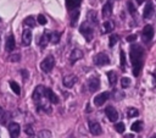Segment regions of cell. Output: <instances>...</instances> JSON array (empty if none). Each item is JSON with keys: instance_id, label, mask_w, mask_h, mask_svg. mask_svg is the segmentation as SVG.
Here are the masks:
<instances>
[{"instance_id": "obj_1", "label": "cell", "mask_w": 156, "mask_h": 138, "mask_svg": "<svg viewBox=\"0 0 156 138\" xmlns=\"http://www.w3.org/2000/svg\"><path fill=\"white\" fill-rule=\"evenodd\" d=\"M130 62L133 67V74L136 77L140 73L141 66H143V56H144V50L139 44H133L130 46Z\"/></svg>"}, {"instance_id": "obj_2", "label": "cell", "mask_w": 156, "mask_h": 138, "mask_svg": "<svg viewBox=\"0 0 156 138\" xmlns=\"http://www.w3.org/2000/svg\"><path fill=\"white\" fill-rule=\"evenodd\" d=\"M54 66H55V59H54L52 55H48V56L41 61V64H40V68H41V71L45 72V73H49V72L54 68Z\"/></svg>"}, {"instance_id": "obj_3", "label": "cell", "mask_w": 156, "mask_h": 138, "mask_svg": "<svg viewBox=\"0 0 156 138\" xmlns=\"http://www.w3.org/2000/svg\"><path fill=\"white\" fill-rule=\"evenodd\" d=\"M79 31H80L82 35L85 38V40L89 42V40L93 39V27H91L90 23H88V22L82 23L80 27H79Z\"/></svg>"}, {"instance_id": "obj_4", "label": "cell", "mask_w": 156, "mask_h": 138, "mask_svg": "<svg viewBox=\"0 0 156 138\" xmlns=\"http://www.w3.org/2000/svg\"><path fill=\"white\" fill-rule=\"evenodd\" d=\"M94 64L96 66H105L110 64V59L107 56V54L105 53H99L98 55L94 56Z\"/></svg>"}, {"instance_id": "obj_5", "label": "cell", "mask_w": 156, "mask_h": 138, "mask_svg": "<svg viewBox=\"0 0 156 138\" xmlns=\"http://www.w3.org/2000/svg\"><path fill=\"white\" fill-rule=\"evenodd\" d=\"M141 35H143V40L144 42H150L151 39H152V37H154V28L150 26V24H146L145 27H144V29H143V33H141Z\"/></svg>"}, {"instance_id": "obj_6", "label": "cell", "mask_w": 156, "mask_h": 138, "mask_svg": "<svg viewBox=\"0 0 156 138\" xmlns=\"http://www.w3.org/2000/svg\"><path fill=\"white\" fill-rule=\"evenodd\" d=\"M108 96H110V93H108V92H102V93L98 94V95L94 98V104H95L96 106H101V105L105 104V101H107Z\"/></svg>"}, {"instance_id": "obj_7", "label": "cell", "mask_w": 156, "mask_h": 138, "mask_svg": "<svg viewBox=\"0 0 156 138\" xmlns=\"http://www.w3.org/2000/svg\"><path fill=\"white\" fill-rule=\"evenodd\" d=\"M105 114H106L107 118L110 121H112V122H116L118 120V112H117V110L113 106H107L105 109Z\"/></svg>"}, {"instance_id": "obj_8", "label": "cell", "mask_w": 156, "mask_h": 138, "mask_svg": "<svg viewBox=\"0 0 156 138\" xmlns=\"http://www.w3.org/2000/svg\"><path fill=\"white\" fill-rule=\"evenodd\" d=\"M89 129H90V133L94 134V136H99V134L102 133L101 126L96 121H89Z\"/></svg>"}, {"instance_id": "obj_9", "label": "cell", "mask_w": 156, "mask_h": 138, "mask_svg": "<svg viewBox=\"0 0 156 138\" xmlns=\"http://www.w3.org/2000/svg\"><path fill=\"white\" fill-rule=\"evenodd\" d=\"M44 93H45V88L43 85H38L35 87L34 92H33V100L35 101H41V99L44 98Z\"/></svg>"}, {"instance_id": "obj_10", "label": "cell", "mask_w": 156, "mask_h": 138, "mask_svg": "<svg viewBox=\"0 0 156 138\" xmlns=\"http://www.w3.org/2000/svg\"><path fill=\"white\" fill-rule=\"evenodd\" d=\"M44 96L48 99V101H50V103H52V104H57V103H58V96H57L50 88H45Z\"/></svg>"}, {"instance_id": "obj_11", "label": "cell", "mask_w": 156, "mask_h": 138, "mask_svg": "<svg viewBox=\"0 0 156 138\" xmlns=\"http://www.w3.org/2000/svg\"><path fill=\"white\" fill-rule=\"evenodd\" d=\"M76 82H77V77H76L74 74L65 76V77H63V81H62V83H63V85H65L66 88H72V87L76 84Z\"/></svg>"}, {"instance_id": "obj_12", "label": "cell", "mask_w": 156, "mask_h": 138, "mask_svg": "<svg viewBox=\"0 0 156 138\" xmlns=\"http://www.w3.org/2000/svg\"><path fill=\"white\" fill-rule=\"evenodd\" d=\"M100 87V79L98 77H91L88 81V88L90 92H96Z\"/></svg>"}, {"instance_id": "obj_13", "label": "cell", "mask_w": 156, "mask_h": 138, "mask_svg": "<svg viewBox=\"0 0 156 138\" xmlns=\"http://www.w3.org/2000/svg\"><path fill=\"white\" fill-rule=\"evenodd\" d=\"M9 132L12 138H17L20 136V125L16 122H11L9 125Z\"/></svg>"}, {"instance_id": "obj_14", "label": "cell", "mask_w": 156, "mask_h": 138, "mask_svg": "<svg viewBox=\"0 0 156 138\" xmlns=\"http://www.w3.org/2000/svg\"><path fill=\"white\" fill-rule=\"evenodd\" d=\"M30 42H32V32H30V29L26 28L22 33V43H23V45H29Z\"/></svg>"}, {"instance_id": "obj_15", "label": "cell", "mask_w": 156, "mask_h": 138, "mask_svg": "<svg viewBox=\"0 0 156 138\" xmlns=\"http://www.w3.org/2000/svg\"><path fill=\"white\" fill-rule=\"evenodd\" d=\"M154 15V5L151 2H147L144 7V12H143V16L144 18H151Z\"/></svg>"}, {"instance_id": "obj_16", "label": "cell", "mask_w": 156, "mask_h": 138, "mask_svg": "<svg viewBox=\"0 0 156 138\" xmlns=\"http://www.w3.org/2000/svg\"><path fill=\"white\" fill-rule=\"evenodd\" d=\"M82 57H83V51H82L80 49H73L72 53L69 54V60H71V62H74V61L79 60V59H82Z\"/></svg>"}, {"instance_id": "obj_17", "label": "cell", "mask_w": 156, "mask_h": 138, "mask_svg": "<svg viewBox=\"0 0 156 138\" xmlns=\"http://www.w3.org/2000/svg\"><path fill=\"white\" fill-rule=\"evenodd\" d=\"M111 13H112V4L110 1H107L104 5V7H102V17L104 18H107V17L111 16Z\"/></svg>"}, {"instance_id": "obj_18", "label": "cell", "mask_w": 156, "mask_h": 138, "mask_svg": "<svg viewBox=\"0 0 156 138\" xmlns=\"http://www.w3.org/2000/svg\"><path fill=\"white\" fill-rule=\"evenodd\" d=\"M50 42V32H44V34L40 37V39L38 40V44L41 46V48H45L46 44Z\"/></svg>"}, {"instance_id": "obj_19", "label": "cell", "mask_w": 156, "mask_h": 138, "mask_svg": "<svg viewBox=\"0 0 156 138\" xmlns=\"http://www.w3.org/2000/svg\"><path fill=\"white\" fill-rule=\"evenodd\" d=\"M5 49L6 51H12L15 49V38L13 35H9L6 39V44H5Z\"/></svg>"}, {"instance_id": "obj_20", "label": "cell", "mask_w": 156, "mask_h": 138, "mask_svg": "<svg viewBox=\"0 0 156 138\" xmlns=\"http://www.w3.org/2000/svg\"><path fill=\"white\" fill-rule=\"evenodd\" d=\"M88 21H89L90 23H93V24H98V23H99L98 13H96L95 11H93V10L88 11Z\"/></svg>"}, {"instance_id": "obj_21", "label": "cell", "mask_w": 156, "mask_h": 138, "mask_svg": "<svg viewBox=\"0 0 156 138\" xmlns=\"http://www.w3.org/2000/svg\"><path fill=\"white\" fill-rule=\"evenodd\" d=\"M80 4V0H66V5L68 10H76Z\"/></svg>"}, {"instance_id": "obj_22", "label": "cell", "mask_w": 156, "mask_h": 138, "mask_svg": "<svg viewBox=\"0 0 156 138\" xmlns=\"http://www.w3.org/2000/svg\"><path fill=\"white\" fill-rule=\"evenodd\" d=\"M107 78L111 85H115V83L117 82V73L115 71H108L107 72Z\"/></svg>"}, {"instance_id": "obj_23", "label": "cell", "mask_w": 156, "mask_h": 138, "mask_svg": "<svg viewBox=\"0 0 156 138\" xmlns=\"http://www.w3.org/2000/svg\"><path fill=\"white\" fill-rule=\"evenodd\" d=\"M113 28H115L113 22H111V21H105L104 22V33H110V32L113 31Z\"/></svg>"}, {"instance_id": "obj_24", "label": "cell", "mask_w": 156, "mask_h": 138, "mask_svg": "<svg viewBox=\"0 0 156 138\" xmlns=\"http://www.w3.org/2000/svg\"><path fill=\"white\" fill-rule=\"evenodd\" d=\"M23 23H24V26H26V27H29V28L35 27V21H34V18H33V16H29V17L24 18Z\"/></svg>"}, {"instance_id": "obj_25", "label": "cell", "mask_w": 156, "mask_h": 138, "mask_svg": "<svg viewBox=\"0 0 156 138\" xmlns=\"http://www.w3.org/2000/svg\"><path fill=\"white\" fill-rule=\"evenodd\" d=\"M60 40V33L58 32H50V42L52 44H56L58 43Z\"/></svg>"}, {"instance_id": "obj_26", "label": "cell", "mask_w": 156, "mask_h": 138, "mask_svg": "<svg viewBox=\"0 0 156 138\" xmlns=\"http://www.w3.org/2000/svg\"><path fill=\"white\" fill-rule=\"evenodd\" d=\"M139 115V111L135 107H128L127 109V116L128 117H136Z\"/></svg>"}, {"instance_id": "obj_27", "label": "cell", "mask_w": 156, "mask_h": 138, "mask_svg": "<svg viewBox=\"0 0 156 138\" xmlns=\"http://www.w3.org/2000/svg\"><path fill=\"white\" fill-rule=\"evenodd\" d=\"M132 131H134V132H140L141 131V128H143V122L141 121H135L133 125H132Z\"/></svg>"}, {"instance_id": "obj_28", "label": "cell", "mask_w": 156, "mask_h": 138, "mask_svg": "<svg viewBox=\"0 0 156 138\" xmlns=\"http://www.w3.org/2000/svg\"><path fill=\"white\" fill-rule=\"evenodd\" d=\"M10 87L12 88V90L15 92V94L20 95V93H21V88H20V85H18L15 81H10Z\"/></svg>"}, {"instance_id": "obj_29", "label": "cell", "mask_w": 156, "mask_h": 138, "mask_svg": "<svg viewBox=\"0 0 156 138\" xmlns=\"http://www.w3.org/2000/svg\"><path fill=\"white\" fill-rule=\"evenodd\" d=\"M78 17H79V11H73V12H72V15H71V24H72V26H74V24H76V22H77V20H78Z\"/></svg>"}, {"instance_id": "obj_30", "label": "cell", "mask_w": 156, "mask_h": 138, "mask_svg": "<svg viewBox=\"0 0 156 138\" xmlns=\"http://www.w3.org/2000/svg\"><path fill=\"white\" fill-rule=\"evenodd\" d=\"M129 84H130V79H129L128 77H123V78L121 79V85H122V88H127V87H129Z\"/></svg>"}, {"instance_id": "obj_31", "label": "cell", "mask_w": 156, "mask_h": 138, "mask_svg": "<svg viewBox=\"0 0 156 138\" xmlns=\"http://www.w3.org/2000/svg\"><path fill=\"white\" fill-rule=\"evenodd\" d=\"M115 129H116L118 133H123V132H124V123H122V122L116 123V125H115Z\"/></svg>"}, {"instance_id": "obj_32", "label": "cell", "mask_w": 156, "mask_h": 138, "mask_svg": "<svg viewBox=\"0 0 156 138\" xmlns=\"http://www.w3.org/2000/svg\"><path fill=\"white\" fill-rule=\"evenodd\" d=\"M24 132H26V134H27L28 137H30V138L34 136V131H33L32 126H28V125H27V126L24 127Z\"/></svg>"}, {"instance_id": "obj_33", "label": "cell", "mask_w": 156, "mask_h": 138, "mask_svg": "<svg viewBox=\"0 0 156 138\" xmlns=\"http://www.w3.org/2000/svg\"><path fill=\"white\" fill-rule=\"evenodd\" d=\"M117 42H118V35H116V34H112V35L110 37V42H108L110 44H108V45L112 48V46H113V45H115Z\"/></svg>"}, {"instance_id": "obj_34", "label": "cell", "mask_w": 156, "mask_h": 138, "mask_svg": "<svg viewBox=\"0 0 156 138\" xmlns=\"http://www.w3.org/2000/svg\"><path fill=\"white\" fill-rule=\"evenodd\" d=\"M121 67H122V70H124V67H126V54L123 50L121 51Z\"/></svg>"}, {"instance_id": "obj_35", "label": "cell", "mask_w": 156, "mask_h": 138, "mask_svg": "<svg viewBox=\"0 0 156 138\" xmlns=\"http://www.w3.org/2000/svg\"><path fill=\"white\" fill-rule=\"evenodd\" d=\"M51 137V133L49 132V131H41L40 133H39V138H50Z\"/></svg>"}, {"instance_id": "obj_36", "label": "cell", "mask_w": 156, "mask_h": 138, "mask_svg": "<svg viewBox=\"0 0 156 138\" xmlns=\"http://www.w3.org/2000/svg\"><path fill=\"white\" fill-rule=\"evenodd\" d=\"M38 23L41 24V26H44V24L46 23V18H45L44 15H39V16H38Z\"/></svg>"}, {"instance_id": "obj_37", "label": "cell", "mask_w": 156, "mask_h": 138, "mask_svg": "<svg viewBox=\"0 0 156 138\" xmlns=\"http://www.w3.org/2000/svg\"><path fill=\"white\" fill-rule=\"evenodd\" d=\"M127 6H128V10H129V12L134 15V13H135V11H136V10H135V7H134V5H133L130 1H128V2H127Z\"/></svg>"}, {"instance_id": "obj_38", "label": "cell", "mask_w": 156, "mask_h": 138, "mask_svg": "<svg viewBox=\"0 0 156 138\" xmlns=\"http://www.w3.org/2000/svg\"><path fill=\"white\" fill-rule=\"evenodd\" d=\"M20 59H21V55H20V54H13V55H11V56H10V60H11L12 62L18 61Z\"/></svg>"}, {"instance_id": "obj_39", "label": "cell", "mask_w": 156, "mask_h": 138, "mask_svg": "<svg viewBox=\"0 0 156 138\" xmlns=\"http://www.w3.org/2000/svg\"><path fill=\"white\" fill-rule=\"evenodd\" d=\"M135 39H136V35H135V34H132V35H128V37H127V40H128V42H134Z\"/></svg>"}, {"instance_id": "obj_40", "label": "cell", "mask_w": 156, "mask_h": 138, "mask_svg": "<svg viewBox=\"0 0 156 138\" xmlns=\"http://www.w3.org/2000/svg\"><path fill=\"white\" fill-rule=\"evenodd\" d=\"M21 72H22V74H23V77H24V78H27V71H26V70H22Z\"/></svg>"}, {"instance_id": "obj_41", "label": "cell", "mask_w": 156, "mask_h": 138, "mask_svg": "<svg viewBox=\"0 0 156 138\" xmlns=\"http://www.w3.org/2000/svg\"><path fill=\"white\" fill-rule=\"evenodd\" d=\"M135 1H136L138 4H143V2H144V0H135Z\"/></svg>"}, {"instance_id": "obj_42", "label": "cell", "mask_w": 156, "mask_h": 138, "mask_svg": "<svg viewBox=\"0 0 156 138\" xmlns=\"http://www.w3.org/2000/svg\"><path fill=\"white\" fill-rule=\"evenodd\" d=\"M1 115H2V109L0 107V117H1Z\"/></svg>"}, {"instance_id": "obj_43", "label": "cell", "mask_w": 156, "mask_h": 138, "mask_svg": "<svg viewBox=\"0 0 156 138\" xmlns=\"http://www.w3.org/2000/svg\"><path fill=\"white\" fill-rule=\"evenodd\" d=\"M150 138H156V134H154L152 137H150Z\"/></svg>"}]
</instances>
